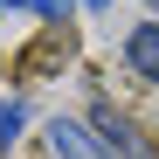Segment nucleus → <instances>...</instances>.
I'll return each mask as SVG.
<instances>
[{"label":"nucleus","mask_w":159,"mask_h":159,"mask_svg":"<svg viewBox=\"0 0 159 159\" xmlns=\"http://www.w3.org/2000/svg\"><path fill=\"white\" fill-rule=\"evenodd\" d=\"M21 7H35V14H48V21H62V14H69V0H21Z\"/></svg>","instance_id":"obj_5"},{"label":"nucleus","mask_w":159,"mask_h":159,"mask_svg":"<svg viewBox=\"0 0 159 159\" xmlns=\"http://www.w3.org/2000/svg\"><path fill=\"white\" fill-rule=\"evenodd\" d=\"M21 125H28V104H14V97H0V152H7L21 139Z\"/></svg>","instance_id":"obj_4"},{"label":"nucleus","mask_w":159,"mask_h":159,"mask_svg":"<svg viewBox=\"0 0 159 159\" xmlns=\"http://www.w3.org/2000/svg\"><path fill=\"white\" fill-rule=\"evenodd\" d=\"M90 131L104 139V152H111V159H159V152H152V139H145V131L131 125L125 111H111V104H97V118H90Z\"/></svg>","instance_id":"obj_1"},{"label":"nucleus","mask_w":159,"mask_h":159,"mask_svg":"<svg viewBox=\"0 0 159 159\" xmlns=\"http://www.w3.org/2000/svg\"><path fill=\"white\" fill-rule=\"evenodd\" d=\"M48 159H111V152H104V139H97L90 125L56 118V125H48Z\"/></svg>","instance_id":"obj_2"},{"label":"nucleus","mask_w":159,"mask_h":159,"mask_svg":"<svg viewBox=\"0 0 159 159\" xmlns=\"http://www.w3.org/2000/svg\"><path fill=\"white\" fill-rule=\"evenodd\" d=\"M125 62L145 76V83H159V21H139V28L125 35Z\"/></svg>","instance_id":"obj_3"}]
</instances>
